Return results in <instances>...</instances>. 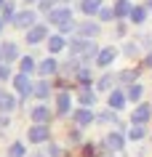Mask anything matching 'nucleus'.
I'll use <instances>...</instances> for the list:
<instances>
[{
  "label": "nucleus",
  "instance_id": "473e14b6",
  "mask_svg": "<svg viewBox=\"0 0 152 157\" xmlns=\"http://www.w3.org/2000/svg\"><path fill=\"white\" fill-rule=\"evenodd\" d=\"M112 120H115L112 112H101V115H99V123H112Z\"/></svg>",
  "mask_w": 152,
  "mask_h": 157
},
{
  "label": "nucleus",
  "instance_id": "2eb2a0df",
  "mask_svg": "<svg viewBox=\"0 0 152 157\" xmlns=\"http://www.w3.org/2000/svg\"><path fill=\"white\" fill-rule=\"evenodd\" d=\"M3 61H16L19 59V48H16V43H3Z\"/></svg>",
  "mask_w": 152,
  "mask_h": 157
},
{
  "label": "nucleus",
  "instance_id": "a19ab883",
  "mask_svg": "<svg viewBox=\"0 0 152 157\" xmlns=\"http://www.w3.org/2000/svg\"><path fill=\"white\" fill-rule=\"evenodd\" d=\"M3 6H6V0H0V11H3Z\"/></svg>",
  "mask_w": 152,
  "mask_h": 157
},
{
  "label": "nucleus",
  "instance_id": "ddd939ff",
  "mask_svg": "<svg viewBox=\"0 0 152 157\" xmlns=\"http://www.w3.org/2000/svg\"><path fill=\"white\" fill-rule=\"evenodd\" d=\"M77 32H80V37H96L99 35V24H93V21H83V24L77 27Z\"/></svg>",
  "mask_w": 152,
  "mask_h": 157
},
{
  "label": "nucleus",
  "instance_id": "f03ea898",
  "mask_svg": "<svg viewBox=\"0 0 152 157\" xmlns=\"http://www.w3.org/2000/svg\"><path fill=\"white\" fill-rule=\"evenodd\" d=\"M35 11H19L16 16H14V27L16 29H32L35 27Z\"/></svg>",
  "mask_w": 152,
  "mask_h": 157
},
{
  "label": "nucleus",
  "instance_id": "6ab92c4d",
  "mask_svg": "<svg viewBox=\"0 0 152 157\" xmlns=\"http://www.w3.org/2000/svg\"><path fill=\"white\" fill-rule=\"evenodd\" d=\"M144 19H147V6H134L131 8V21L134 24H144Z\"/></svg>",
  "mask_w": 152,
  "mask_h": 157
},
{
  "label": "nucleus",
  "instance_id": "ea45409f",
  "mask_svg": "<svg viewBox=\"0 0 152 157\" xmlns=\"http://www.w3.org/2000/svg\"><path fill=\"white\" fill-rule=\"evenodd\" d=\"M3 24H6V21H3V19H0V32H3Z\"/></svg>",
  "mask_w": 152,
  "mask_h": 157
},
{
  "label": "nucleus",
  "instance_id": "c756f323",
  "mask_svg": "<svg viewBox=\"0 0 152 157\" xmlns=\"http://www.w3.org/2000/svg\"><path fill=\"white\" fill-rule=\"evenodd\" d=\"M99 19H101V21H112V19H115V8H104V6H101Z\"/></svg>",
  "mask_w": 152,
  "mask_h": 157
},
{
  "label": "nucleus",
  "instance_id": "58836bf2",
  "mask_svg": "<svg viewBox=\"0 0 152 157\" xmlns=\"http://www.w3.org/2000/svg\"><path fill=\"white\" fill-rule=\"evenodd\" d=\"M144 6H147V8H150V11H152V0H147V3H144Z\"/></svg>",
  "mask_w": 152,
  "mask_h": 157
},
{
  "label": "nucleus",
  "instance_id": "e433bc0d",
  "mask_svg": "<svg viewBox=\"0 0 152 157\" xmlns=\"http://www.w3.org/2000/svg\"><path fill=\"white\" fill-rule=\"evenodd\" d=\"M48 155L51 157H59V147H48Z\"/></svg>",
  "mask_w": 152,
  "mask_h": 157
},
{
  "label": "nucleus",
  "instance_id": "a878e982",
  "mask_svg": "<svg viewBox=\"0 0 152 157\" xmlns=\"http://www.w3.org/2000/svg\"><path fill=\"white\" fill-rule=\"evenodd\" d=\"M19 69H21V72H24V75H29V72H32V69H35V61H32V59H29V56H24V59H21V61H19Z\"/></svg>",
  "mask_w": 152,
  "mask_h": 157
},
{
  "label": "nucleus",
  "instance_id": "7c9ffc66",
  "mask_svg": "<svg viewBox=\"0 0 152 157\" xmlns=\"http://www.w3.org/2000/svg\"><path fill=\"white\" fill-rule=\"evenodd\" d=\"M120 80H123V83H134V80H136V75L128 69V72H120Z\"/></svg>",
  "mask_w": 152,
  "mask_h": 157
},
{
  "label": "nucleus",
  "instance_id": "f3484780",
  "mask_svg": "<svg viewBox=\"0 0 152 157\" xmlns=\"http://www.w3.org/2000/svg\"><path fill=\"white\" fill-rule=\"evenodd\" d=\"M56 69H59V67H56V61H53V59H43L40 64H37V72H40L43 77H48V75H53Z\"/></svg>",
  "mask_w": 152,
  "mask_h": 157
},
{
  "label": "nucleus",
  "instance_id": "9d476101",
  "mask_svg": "<svg viewBox=\"0 0 152 157\" xmlns=\"http://www.w3.org/2000/svg\"><path fill=\"white\" fill-rule=\"evenodd\" d=\"M72 117H75V123L80 125V128H85V125H91V123H93V112H91L88 107H80Z\"/></svg>",
  "mask_w": 152,
  "mask_h": 157
},
{
  "label": "nucleus",
  "instance_id": "393cba45",
  "mask_svg": "<svg viewBox=\"0 0 152 157\" xmlns=\"http://www.w3.org/2000/svg\"><path fill=\"white\" fill-rule=\"evenodd\" d=\"M24 155H27L24 144H19V141H16V144H11V147H8V157H24Z\"/></svg>",
  "mask_w": 152,
  "mask_h": 157
},
{
  "label": "nucleus",
  "instance_id": "2f4dec72",
  "mask_svg": "<svg viewBox=\"0 0 152 157\" xmlns=\"http://www.w3.org/2000/svg\"><path fill=\"white\" fill-rule=\"evenodd\" d=\"M77 80H80V83H88V80H91V72H88V69H80V72H77Z\"/></svg>",
  "mask_w": 152,
  "mask_h": 157
},
{
  "label": "nucleus",
  "instance_id": "423d86ee",
  "mask_svg": "<svg viewBox=\"0 0 152 157\" xmlns=\"http://www.w3.org/2000/svg\"><path fill=\"white\" fill-rule=\"evenodd\" d=\"M27 136H29V141H32V144H43V141H48V128H45V125H37L35 123L32 128H29V133H27Z\"/></svg>",
  "mask_w": 152,
  "mask_h": 157
},
{
  "label": "nucleus",
  "instance_id": "37998d69",
  "mask_svg": "<svg viewBox=\"0 0 152 157\" xmlns=\"http://www.w3.org/2000/svg\"><path fill=\"white\" fill-rule=\"evenodd\" d=\"M27 3H35V0H27Z\"/></svg>",
  "mask_w": 152,
  "mask_h": 157
},
{
  "label": "nucleus",
  "instance_id": "bb28decb",
  "mask_svg": "<svg viewBox=\"0 0 152 157\" xmlns=\"http://www.w3.org/2000/svg\"><path fill=\"white\" fill-rule=\"evenodd\" d=\"M14 16H16V13H14V6H11V3H6V6H3V11H0V19H3V21H14Z\"/></svg>",
  "mask_w": 152,
  "mask_h": 157
},
{
  "label": "nucleus",
  "instance_id": "a211bd4d",
  "mask_svg": "<svg viewBox=\"0 0 152 157\" xmlns=\"http://www.w3.org/2000/svg\"><path fill=\"white\" fill-rule=\"evenodd\" d=\"M131 8H134V6H131L128 0H118V3H115V19L131 16Z\"/></svg>",
  "mask_w": 152,
  "mask_h": 157
},
{
  "label": "nucleus",
  "instance_id": "412c9836",
  "mask_svg": "<svg viewBox=\"0 0 152 157\" xmlns=\"http://www.w3.org/2000/svg\"><path fill=\"white\" fill-rule=\"evenodd\" d=\"M56 109H59V115H67V112H69V93H59Z\"/></svg>",
  "mask_w": 152,
  "mask_h": 157
},
{
  "label": "nucleus",
  "instance_id": "39448f33",
  "mask_svg": "<svg viewBox=\"0 0 152 157\" xmlns=\"http://www.w3.org/2000/svg\"><path fill=\"white\" fill-rule=\"evenodd\" d=\"M45 37H48V29L43 24H35L32 29H27V43H29V45H37V43H43Z\"/></svg>",
  "mask_w": 152,
  "mask_h": 157
},
{
  "label": "nucleus",
  "instance_id": "4c0bfd02",
  "mask_svg": "<svg viewBox=\"0 0 152 157\" xmlns=\"http://www.w3.org/2000/svg\"><path fill=\"white\" fill-rule=\"evenodd\" d=\"M147 67H152V51H150V56H147Z\"/></svg>",
  "mask_w": 152,
  "mask_h": 157
},
{
  "label": "nucleus",
  "instance_id": "aec40b11",
  "mask_svg": "<svg viewBox=\"0 0 152 157\" xmlns=\"http://www.w3.org/2000/svg\"><path fill=\"white\" fill-rule=\"evenodd\" d=\"M64 45H67V40H64L61 35H53V37H48V51H51V53H59Z\"/></svg>",
  "mask_w": 152,
  "mask_h": 157
},
{
  "label": "nucleus",
  "instance_id": "dca6fc26",
  "mask_svg": "<svg viewBox=\"0 0 152 157\" xmlns=\"http://www.w3.org/2000/svg\"><path fill=\"white\" fill-rule=\"evenodd\" d=\"M32 120H35L37 125H45V123L51 120V112H48V107H35V109H32Z\"/></svg>",
  "mask_w": 152,
  "mask_h": 157
},
{
  "label": "nucleus",
  "instance_id": "f8f14e48",
  "mask_svg": "<svg viewBox=\"0 0 152 157\" xmlns=\"http://www.w3.org/2000/svg\"><path fill=\"white\" fill-rule=\"evenodd\" d=\"M80 11H83L85 16L99 13V11H101V0H80Z\"/></svg>",
  "mask_w": 152,
  "mask_h": 157
},
{
  "label": "nucleus",
  "instance_id": "9b49d317",
  "mask_svg": "<svg viewBox=\"0 0 152 157\" xmlns=\"http://www.w3.org/2000/svg\"><path fill=\"white\" fill-rule=\"evenodd\" d=\"M14 109H16V99H14L11 93L0 91V112H3V115H8V112H14Z\"/></svg>",
  "mask_w": 152,
  "mask_h": 157
},
{
  "label": "nucleus",
  "instance_id": "b1692460",
  "mask_svg": "<svg viewBox=\"0 0 152 157\" xmlns=\"http://www.w3.org/2000/svg\"><path fill=\"white\" fill-rule=\"evenodd\" d=\"M142 93H144V88H142V85H139V83H131V88H128V93H126V96H128L131 101H139V99H142Z\"/></svg>",
  "mask_w": 152,
  "mask_h": 157
},
{
  "label": "nucleus",
  "instance_id": "1a4fd4ad",
  "mask_svg": "<svg viewBox=\"0 0 152 157\" xmlns=\"http://www.w3.org/2000/svg\"><path fill=\"white\" fill-rule=\"evenodd\" d=\"M115 56H118V51H115V48H101L99 53H96V64H99V67H110L112 61H115Z\"/></svg>",
  "mask_w": 152,
  "mask_h": 157
},
{
  "label": "nucleus",
  "instance_id": "72a5a7b5",
  "mask_svg": "<svg viewBox=\"0 0 152 157\" xmlns=\"http://www.w3.org/2000/svg\"><path fill=\"white\" fill-rule=\"evenodd\" d=\"M8 77H11V69L6 64H0V80H8Z\"/></svg>",
  "mask_w": 152,
  "mask_h": 157
},
{
  "label": "nucleus",
  "instance_id": "5701e85b",
  "mask_svg": "<svg viewBox=\"0 0 152 157\" xmlns=\"http://www.w3.org/2000/svg\"><path fill=\"white\" fill-rule=\"evenodd\" d=\"M32 93H35V96H37V99H45V96H48V93H51V85L45 83V80H43V83H37V85H35V88H32Z\"/></svg>",
  "mask_w": 152,
  "mask_h": 157
},
{
  "label": "nucleus",
  "instance_id": "7ed1b4c3",
  "mask_svg": "<svg viewBox=\"0 0 152 157\" xmlns=\"http://www.w3.org/2000/svg\"><path fill=\"white\" fill-rule=\"evenodd\" d=\"M48 21L56 27H64L67 21H72V11L69 8H53V11H48Z\"/></svg>",
  "mask_w": 152,
  "mask_h": 157
},
{
  "label": "nucleus",
  "instance_id": "c85d7f7f",
  "mask_svg": "<svg viewBox=\"0 0 152 157\" xmlns=\"http://www.w3.org/2000/svg\"><path fill=\"white\" fill-rule=\"evenodd\" d=\"M112 83H115V77H112V75H104V77L99 80V91H110Z\"/></svg>",
  "mask_w": 152,
  "mask_h": 157
},
{
  "label": "nucleus",
  "instance_id": "6e6552de",
  "mask_svg": "<svg viewBox=\"0 0 152 157\" xmlns=\"http://www.w3.org/2000/svg\"><path fill=\"white\" fill-rule=\"evenodd\" d=\"M104 147L112 149V152H120V149L126 147V139H123V133H110V136L104 139Z\"/></svg>",
  "mask_w": 152,
  "mask_h": 157
},
{
  "label": "nucleus",
  "instance_id": "79ce46f5",
  "mask_svg": "<svg viewBox=\"0 0 152 157\" xmlns=\"http://www.w3.org/2000/svg\"><path fill=\"white\" fill-rule=\"evenodd\" d=\"M0 61H3V51H0Z\"/></svg>",
  "mask_w": 152,
  "mask_h": 157
},
{
  "label": "nucleus",
  "instance_id": "f257e3e1",
  "mask_svg": "<svg viewBox=\"0 0 152 157\" xmlns=\"http://www.w3.org/2000/svg\"><path fill=\"white\" fill-rule=\"evenodd\" d=\"M69 51H72V56H83V59H91L96 53V45L91 40H85V37H77V40L69 43Z\"/></svg>",
  "mask_w": 152,
  "mask_h": 157
},
{
  "label": "nucleus",
  "instance_id": "c9c22d12",
  "mask_svg": "<svg viewBox=\"0 0 152 157\" xmlns=\"http://www.w3.org/2000/svg\"><path fill=\"white\" fill-rule=\"evenodd\" d=\"M136 51H139V48H136V45H134V43H131V45H126V53H128V56H134V53H136Z\"/></svg>",
  "mask_w": 152,
  "mask_h": 157
},
{
  "label": "nucleus",
  "instance_id": "0eeeda50",
  "mask_svg": "<svg viewBox=\"0 0 152 157\" xmlns=\"http://www.w3.org/2000/svg\"><path fill=\"white\" fill-rule=\"evenodd\" d=\"M152 117V109L147 107V104H139V107L134 109V115H131V120H134V125H144L147 120Z\"/></svg>",
  "mask_w": 152,
  "mask_h": 157
},
{
  "label": "nucleus",
  "instance_id": "f704fd0d",
  "mask_svg": "<svg viewBox=\"0 0 152 157\" xmlns=\"http://www.w3.org/2000/svg\"><path fill=\"white\" fill-rule=\"evenodd\" d=\"M53 3H56V0H40V8L43 11H53Z\"/></svg>",
  "mask_w": 152,
  "mask_h": 157
},
{
  "label": "nucleus",
  "instance_id": "20e7f679",
  "mask_svg": "<svg viewBox=\"0 0 152 157\" xmlns=\"http://www.w3.org/2000/svg\"><path fill=\"white\" fill-rule=\"evenodd\" d=\"M14 88H16V93H19V96H29V93H32V88H35V85L29 83V75L19 72L16 77H14Z\"/></svg>",
  "mask_w": 152,
  "mask_h": 157
},
{
  "label": "nucleus",
  "instance_id": "4be33fe9",
  "mask_svg": "<svg viewBox=\"0 0 152 157\" xmlns=\"http://www.w3.org/2000/svg\"><path fill=\"white\" fill-rule=\"evenodd\" d=\"M77 99H80V104H83V107H91L93 101H96V96H93V91H91V88H83Z\"/></svg>",
  "mask_w": 152,
  "mask_h": 157
},
{
  "label": "nucleus",
  "instance_id": "4468645a",
  "mask_svg": "<svg viewBox=\"0 0 152 157\" xmlns=\"http://www.w3.org/2000/svg\"><path fill=\"white\" fill-rule=\"evenodd\" d=\"M126 99H128V96L123 91H112L110 93V109H115V112L123 109V107H126Z\"/></svg>",
  "mask_w": 152,
  "mask_h": 157
},
{
  "label": "nucleus",
  "instance_id": "cd10ccee",
  "mask_svg": "<svg viewBox=\"0 0 152 157\" xmlns=\"http://www.w3.org/2000/svg\"><path fill=\"white\" fill-rule=\"evenodd\" d=\"M128 139H134V141H142V139H144V128H142V125H134V128L128 131Z\"/></svg>",
  "mask_w": 152,
  "mask_h": 157
}]
</instances>
